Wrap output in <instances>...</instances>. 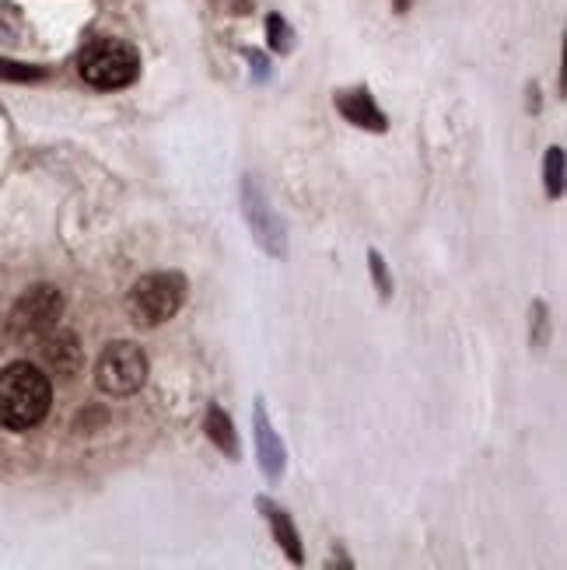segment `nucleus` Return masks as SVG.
Here are the masks:
<instances>
[{
	"label": "nucleus",
	"instance_id": "f257e3e1",
	"mask_svg": "<svg viewBox=\"0 0 567 570\" xmlns=\"http://www.w3.org/2000/svg\"><path fill=\"white\" fill-rule=\"evenodd\" d=\"M49 406H53V385L42 367L18 361L0 371V428L32 431L46 420Z\"/></svg>",
	"mask_w": 567,
	"mask_h": 570
},
{
	"label": "nucleus",
	"instance_id": "f03ea898",
	"mask_svg": "<svg viewBox=\"0 0 567 570\" xmlns=\"http://www.w3.org/2000/svg\"><path fill=\"white\" fill-rule=\"evenodd\" d=\"M186 302V277L176 269H165V274H147L130 287L127 308L130 318L140 330H155L162 322H168Z\"/></svg>",
	"mask_w": 567,
	"mask_h": 570
},
{
	"label": "nucleus",
	"instance_id": "7ed1b4c3",
	"mask_svg": "<svg viewBox=\"0 0 567 570\" xmlns=\"http://www.w3.org/2000/svg\"><path fill=\"white\" fill-rule=\"evenodd\" d=\"M81 78L91 88H102V91L127 88L137 78V53H134V46L119 42V39H102V42L85 46V53H81Z\"/></svg>",
	"mask_w": 567,
	"mask_h": 570
},
{
	"label": "nucleus",
	"instance_id": "20e7f679",
	"mask_svg": "<svg viewBox=\"0 0 567 570\" xmlns=\"http://www.w3.org/2000/svg\"><path fill=\"white\" fill-rule=\"evenodd\" d=\"M60 312H63V297L53 284H39V287H29L25 291L14 308H11V318H8V330L14 340H46L49 333L57 330L60 322Z\"/></svg>",
	"mask_w": 567,
	"mask_h": 570
},
{
	"label": "nucleus",
	"instance_id": "39448f33",
	"mask_svg": "<svg viewBox=\"0 0 567 570\" xmlns=\"http://www.w3.org/2000/svg\"><path fill=\"white\" fill-rule=\"evenodd\" d=\"M95 382L106 395H134L147 382V354L137 343L119 340L109 343L95 364Z\"/></svg>",
	"mask_w": 567,
	"mask_h": 570
},
{
	"label": "nucleus",
	"instance_id": "423d86ee",
	"mask_svg": "<svg viewBox=\"0 0 567 570\" xmlns=\"http://www.w3.org/2000/svg\"><path fill=\"white\" fill-rule=\"evenodd\" d=\"M242 210L250 217V228L256 235V242L263 245V253L284 256L287 253V232L281 225L277 210L270 207V200L260 193L256 179H242Z\"/></svg>",
	"mask_w": 567,
	"mask_h": 570
},
{
	"label": "nucleus",
	"instance_id": "0eeeda50",
	"mask_svg": "<svg viewBox=\"0 0 567 570\" xmlns=\"http://www.w3.org/2000/svg\"><path fill=\"white\" fill-rule=\"evenodd\" d=\"M46 367L60 379H70L81 371V343L74 340V333H49L46 336Z\"/></svg>",
	"mask_w": 567,
	"mask_h": 570
},
{
	"label": "nucleus",
	"instance_id": "6e6552de",
	"mask_svg": "<svg viewBox=\"0 0 567 570\" xmlns=\"http://www.w3.org/2000/svg\"><path fill=\"white\" fill-rule=\"evenodd\" d=\"M256 452H260V465L270 480H281L284 473V444L277 438V431L266 424V413H263V403H256Z\"/></svg>",
	"mask_w": 567,
	"mask_h": 570
},
{
	"label": "nucleus",
	"instance_id": "1a4fd4ad",
	"mask_svg": "<svg viewBox=\"0 0 567 570\" xmlns=\"http://www.w3.org/2000/svg\"><path fill=\"white\" fill-rule=\"evenodd\" d=\"M340 112L348 116L351 122H358V127L364 130H385V116L375 109L372 95L368 91H354V95H340Z\"/></svg>",
	"mask_w": 567,
	"mask_h": 570
},
{
	"label": "nucleus",
	"instance_id": "9d476101",
	"mask_svg": "<svg viewBox=\"0 0 567 570\" xmlns=\"http://www.w3.org/2000/svg\"><path fill=\"white\" fill-rule=\"evenodd\" d=\"M207 438L228 459H238V438H235V428H232V416L221 410V406H211L207 410Z\"/></svg>",
	"mask_w": 567,
	"mask_h": 570
},
{
	"label": "nucleus",
	"instance_id": "9b49d317",
	"mask_svg": "<svg viewBox=\"0 0 567 570\" xmlns=\"http://www.w3.org/2000/svg\"><path fill=\"white\" fill-rule=\"evenodd\" d=\"M263 511L270 518V525H274V535H277V542L284 547L287 560L291 563H302L305 560V550H302V542H299V532H294V525H291V518L284 511H277V508H270V504H263Z\"/></svg>",
	"mask_w": 567,
	"mask_h": 570
},
{
	"label": "nucleus",
	"instance_id": "f8f14e48",
	"mask_svg": "<svg viewBox=\"0 0 567 570\" xmlns=\"http://www.w3.org/2000/svg\"><path fill=\"white\" fill-rule=\"evenodd\" d=\"M544 183H547V193L554 196V200H560V196H564V151H560V147H550V151H547Z\"/></svg>",
	"mask_w": 567,
	"mask_h": 570
},
{
	"label": "nucleus",
	"instance_id": "ddd939ff",
	"mask_svg": "<svg viewBox=\"0 0 567 570\" xmlns=\"http://www.w3.org/2000/svg\"><path fill=\"white\" fill-rule=\"evenodd\" d=\"M46 78L42 67H32V63H14V60H0V81H18V85H29V81H39Z\"/></svg>",
	"mask_w": 567,
	"mask_h": 570
},
{
	"label": "nucleus",
	"instance_id": "4468645a",
	"mask_svg": "<svg viewBox=\"0 0 567 570\" xmlns=\"http://www.w3.org/2000/svg\"><path fill=\"white\" fill-rule=\"evenodd\" d=\"M368 263H372V274H375V287L389 297L392 294V284H389V277H385V263L379 259V253H372L368 256Z\"/></svg>",
	"mask_w": 567,
	"mask_h": 570
}]
</instances>
